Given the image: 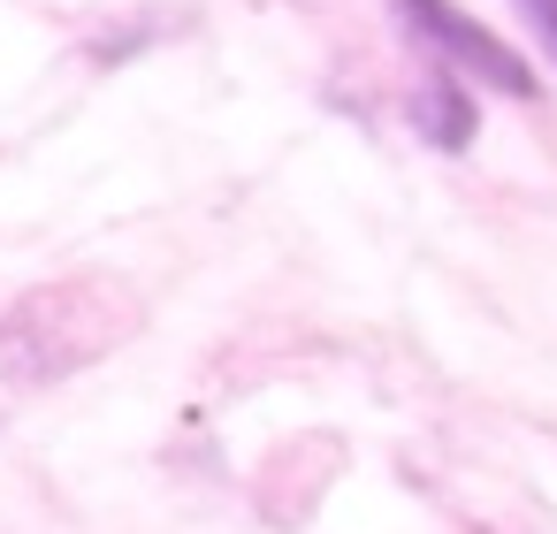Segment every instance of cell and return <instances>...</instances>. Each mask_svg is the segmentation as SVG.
I'll return each mask as SVG.
<instances>
[{"label": "cell", "mask_w": 557, "mask_h": 534, "mask_svg": "<svg viewBox=\"0 0 557 534\" xmlns=\"http://www.w3.org/2000/svg\"><path fill=\"white\" fill-rule=\"evenodd\" d=\"M389 9H397V16H405V32H412V39H428L450 70H481V77H488L496 92H511V100H527V92H534L527 62H519L511 47H496L473 16H458L450 0H389Z\"/></svg>", "instance_id": "6da1fadb"}, {"label": "cell", "mask_w": 557, "mask_h": 534, "mask_svg": "<svg viewBox=\"0 0 557 534\" xmlns=\"http://www.w3.org/2000/svg\"><path fill=\"white\" fill-rule=\"evenodd\" d=\"M511 9L527 16V32H534V39H542V54L557 62V0H511Z\"/></svg>", "instance_id": "7a4b0ae2"}]
</instances>
